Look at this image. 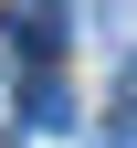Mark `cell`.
<instances>
[{"instance_id":"1","label":"cell","mask_w":137,"mask_h":148,"mask_svg":"<svg viewBox=\"0 0 137 148\" xmlns=\"http://www.w3.org/2000/svg\"><path fill=\"white\" fill-rule=\"evenodd\" d=\"M21 127H32V138H63V127H74V85H63L53 64L21 85Z\"/></svg>"},{"instance_id":"2","label":"cell","mask_w":137,"mask_h":148,"mask_svg":"<svg viewBox=\"0 0 137 148\" xmlns=\"http://www.w3.org/2000/svg\"><path fill=\"white\" fill-rule=\"evenodd\" d=\"M63 0H21V11H11V32H32V64H53V53H63Z\"/></svg>"},{"instance_id":"3","label":"cell","mask_w":137,"mask_h":148,"mask_svg":"<svg viewBox=\"0 0 137 148\" xmlns=\"http://www.w3.org/2000/svg\"><path fill=\"white\" fill-rule=\"evenodd\" d=\"M85 148H137V116H106V127H95Z\"/></svg>"},{"instance_id":"4","label":"cell","mask_w":137,"mask_h":148,"mask_svg":"<svg viewBox=\"0 0 137 148\" xmlns=\"http://www.w3.org/2000/svg\"><path fill=\"white\" fill-rule=\"evenodd\" d=\"M127 95H137V53H127Z\"/></svg>"}]
</instances>
